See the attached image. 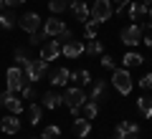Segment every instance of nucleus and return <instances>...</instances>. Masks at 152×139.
<instances>
[{"mask_svg":"<svg viewBox=\"0 0 152 139\" xmlns=\"http://www.w3.org/2000/svg\"><path fill=\"white\" fill-rule=\"evenodd\" d=\"M46 38H48V36H46L43 31H36V33H31V41H28V43H31V46H43Z\"/></svg>","mask_w":152,"mask_h":139,"instance_id":"2f4dec72","label":"nucleus"},{"mask_svg":"<svg viewBox=\"0 0 152 139\" xmlns=\"http://www.w3.org/2000/svg\"><path fill=\"white\" fill-rule=\"evenodd\" d=\"M145 15H147V5H145V3H132V5H129V18H132V20H145Z\"/></svg>","mask_w":152,"mask_h":139,"instance_id":"6ab92c4d","label":"nucleus"},{"mask_svg":"<svg viewBox=\"0 0 152 139\" xmlns=\"http://www.w3.org/2000/svg\"><path fill=\"white\" fill-rule=\"evenodd\" d=\"M102 66H104V68H109V71L117 68V66H114V58H112V56H107V53H102Z\"/></svg>","mask_w":152,"mask_h":139,"instance_id":"f704fd0d","label":"nucleus"},{"mask_svg":"<svg viewBox=\"0 0 152 139\" xmlns=\"http://www.w3.org/2000/svg\"><path fill=\"white\" fill-rule=\"evenodd\" d=\"M86 53L89 56H102L104 53V43L102 41H89L86 43Z\"/></svg>","mask_w":152,"mask_h":139,"instance_id":"a878e982","label":"nucleus"},{"mask_svg":"<svg viewBox=\"0 0 152 139\" xmlns=\"http://www.w3.org/2000/svg\"><path fill=\"white\" fill-rule=\"evenodd\" d=\"M99 114V106H96V101H84L81 106H79V111L74 114V116H84V119H89L91 122L94 116Z\"/></svg>","mask_w":152,"mask_h":139,"instance_id":"2eb2a0df","label":"nucleus"},{"mask_svg":"<svg viewBox=\"0 0 152 139\" xmlns=\"http://www.w3.org/2000/svg\"><path fill=\"white\" fill-rule=\"evenodd\" d=\"M0 104H3V106H5L10 114H20V111H23L20 96H18V94H13V91H8V89L0 94Z\"/></svg>","mask_w":152,"mask_h":139,"instance_id":"0eeeda50","label":"nucleus"},{"mask_svg":"<svg viewBox=\"0 0 152 139\" xmlns=\"http://www.w3.org/2000/svg\"><path fill=\"white\" fill-rule=\"evenodd\" d=\"M112 15H114L112 0H94V5H91V20H96V23H107Z\"/></svg>","mask_w":152,"mask_h":139,"instance_id":"20e7f679","label":"nucleus"},{"mask_svg":"<svg viewBox=\"0 0 152 139\" xmlns=\"http://www.w3.org/2000/svg\"><path fill=\"white\" fill-rule=\"evenodd\" d=\"M13 56H15V66H26L28 61H31V58H28V51H26V48H15V53H13Z\"/></svg>","mask_w":152,"mask_h":139,"instance_id":"c756f323","label":"nucleus"},{"mask_svg":"<svg viewBox=\"0 0 152 139\" xmlns=\"http://www.w3.org/2000/svg\"><path fill=\"white\" fill-rule=\"evenodd\" d=\"M89 132H91V122L84 119V116H76V122H74V134L84 139V137H89Z\"/></svg>","mask_w":152,"mask_h":139,"instance_id":"a211bd4d","label":"nucleus"},{"mask_svg":"<svg viewBox=\"0 0 152 139\" xmlns=\"http://www.w3.org/2000/svg\"><path fill=\"white\" fill-rule=\"evenodd\" d=\"M0 28H3V31L15 28V18H13L10 13H3V10H0Z\"/></svg>","mask_w":152,"mask_h":139,"instance_id":"bb28decb","label":"nucleus"},{"mask_svg":"<svg viewBox=\"0 0 152 139\" xmlns=\"http://www.w3.org/2000/svg\"><path fill=\"white\" fill-rule=\"evenodd\" d=\"M69 5H71V0H48V10L53 13V15L64 13V10H66Z\"/></svg>","mask_w":152,"mask_h":139,"instance_id":"b1692460","label":"nucleus"},{"mask_svg":"<svg viewBox=\"0 0 152 139\" xmlns=\"http://www.w3.org/2000/svg\"><path fill=\"white\" fill-rule=\"evenodd\" d=\"M61 31H66V23L61 20L58 15H51L48 20L43 23V33H46V36H48V38H56V36H58Z\"/></svg>","mask_w":152,"mask_h":139,"instance_id":"9b49d317","label":"nucleus"},{"mask_svg":"<svg viewBox=\"0 0 152 139\" xmlns=\"http://www.w3.org/2000/svg\"><path fill=\"white\" fill-rule=\"evenodd\" d=\"M61 53H64L66 58H79L81 53H86V43H84V41H74V38H71L69 43L61 46Z\"/></svg>","mask_w":152,"mask_h":139,"instance_id":"1a4fd4ad","label":"nucleus"},{"mask_svg":"<svg viewBox=\"0 0 152 139\" xmlns=\"http://www.w3.org/2000/svg\"><path fill=\"white\" fill-rule=\"evenodd\" d=\"M71 13H74V18L79 23H86L89 20V15H91V10H89L86 8V3H84V0H71Z\"/></svg>","mask_w":152,"mask_h":139,"instance_id":"f8f14e48","label":"nucleus"},{"mask_svg":"<svg viewBox=\"0 0 152 139\" xmlns=\"http://www.w3.org/2000/svg\"><path fill=\"white\" fill-rule=\"evenodd\" d=\"M119 38H122V43H124V46H140V43H142V38H145V31H142V28L137 25V23H132V25L122 28Z\"/></svg>","mask_w":152,"mask_h":139,"instance_id":"423d86ee","label":"nucleus"},{"mask_svg":"<svg viewBox=\"0 0 152 139\" xmlns=\"http://www.w3.org/2000/svg\"><path fill=\"white\" fill-rule=\"evenodd\" d=\"M96 28H99L96 20H86L84 23V38H86V41H94V38H96Z\"/></svg>","mask_w":152,"mask_h":139,"instance_id":"393cba45","label":"nucleus"},{"mask_svg":"<svg viewBox=\"0 0 152 139\" xmlns=\"http://www.w3.org/2000/svg\"><path fill=\"white\" fill-rule=\"evenodd\" d=\"M26 84H28V81H26L23 68H20V66H10L8 74H5V86H8V91L18 94V91H23V86H26Z\"/></svg>","mask_w":152,"mask_h":139,"instance_id":"f03ea898","label":"nucleus"},{"mask_svg":"<svg viewBox=\"0 0 152 139\" xmlns=\"http://www.w3.org/2000/svg\"><path fill=\"white\" fill-rule=\"evenodd\" d=\"M127 3H129V0H117V5H127Z\"/></svg>","mask_w":152,"mask_h":139,"instance_id":"4c0bfd02","label":"nucleus"},{"mask_svg":"<svg viewBox=\"0 0 152 139\" xmlns=\"http://www.w3.org/2000/svg\"><path fill=\"white\" fill-rule=\"evenodd\" d=\"M18 25H20L26 33H36V31L43 28V18L38 15V13H26V15L18 20Z\"/></svg>","mask_w":152,"mask_h":139,"instance_id":"6e6552de","label":"nucleus"},{"mask_svg":"<svg viewBox=\"0 0 152 139\" xmlns=\"http://www.w3.org/2000/svg\"><path fill=\"white\" fill-rule=\"evenodd\" d=\"M36 96H38L36 84H26V86H23V99H26V101H33Z\"/></svg>","mask_w":152,"mask_h":139,"instance_id":"7c9ffc66","label":"nucleus"},{"mask_svg":"<svg viewBox=\"0 0 152 139\" xmlns=\"http://www.w3.org/2000/svg\"><path fill=\"white\" fill-rule=\"evenodd\" d=\"M23 74H26V81H28V84H38V81L48 74V61H43V58L28 61V63L23 66Z\"/></svg>","mask_w":152,"mask_h":139,"instance_id":"f257e3e1","label":"nucleus"},{"mask_svg":"<svg viewBox=\"0 0 152 139\" xmlns=\"http://www.w3.org/2000/svg\"><path fill=\"white\" fill-rule=\"evenodd\" d=\"M69 81H71V71L64 68V66H61V68H56L53 74H51V84H53V86H66Z\"/></svg>","mask_w":152,"mask_h":139,"instance_id":"f3484780","label":"nucleus"},{"mask_svg":"<svg viewBox=\"0 0 152 139\" xmlns=\"http://www.w3.org/2000/svg\"><path fill=\"white\" fill-rule=\"evenodd\" d=\"M147 13H150V20H152V5H150V8H147Z\"/></svg>","mask_w":152,"mask_h":139,"instance_id":"ea45409f","label":"nucleus"},{"mask_svg":"<svg viewBox=\"0 0 152 139\" xmlns=\"http://www.w3.org/2000/svg\"><path fill=\"white\" fill-rule=\"evenodd\" d=\"M58 56H61V43L56 38H51V41H46L41 46V58L43 61H56Z\"/></svg>","mask_w":152,"mask_h":139,"instance_id":"9d476101","label":"nucleus"},{"mask_svg":"<svg viewBox=\"0 0 152 139\" xmlns=\"http://www.w3.org/2000/svg\"><path fill=\"white\" fill-rule=\"evenodd\" d=\"M71 81H76L79 86H86V84H91V74H89L86 68H81V71H74V74H71Z\"/></svg>","mask_w":152,"mask_h":139,"instance_id":"5701e85b","label":"nucleus"},{"mask_svg":"<svg viewBox=\"0 0 152 139\" xmlns=\"http://www.w3.org/2000/svg\"><path fill=\"white\" fill-rule=\"evenodd\" d=\"M107 96V81L96 79L94 81V89H91V101H99V99Z\"/></svg>","mask_w":152,"mask_h":139,"instance_id":"aec40b11","label":"nucleus"},{"mask_svg":"<svg viewBox=\"0 0 152 139\" xmlns=\"http://www.w3.org/2000/svg\"><path fill=\"white\" fill-rule=\"evenodd\" d=\"M71 38H74V33H71V28H66V31H61L58 36H56V41H58L61 46H64V43H69Z\"/></svg>","mask_w":152,"mask_h":139,"instance_id":"473e14b6","label":"nucleus"},{"mask_svg":"<svg viewBox=\"0 0 152 139\" xmlns=\"http://www.w3.org/2000/svg\"><path fill=\"white\" fill-rule=\"evenodd\" d=\"M41 99H43L41 104H43L46 109H58L61 104H64V96H61V94H56V91H46Z\"/></svg>","mask_w":152,"mask_h":139,"instance_id":"dca6fc26","label":"nucleus"},{"mask_svg":"<svg viewBox=\"0 0 152 139\" xmlns=\"http://www.w3.org/2000/svg\"><path fill=\"white\" fill-rule=\"evenodd\" d=\"M137 132H140V127H137L134 122H119L117 129H114V137L117 139H127V137H134Z\"/></svg>","mask_w":152,"mask_h":139,"instance_id":"4468645a","label":"nucleus"},{"mask_svg":"<svg viewBox=\"0 0 152 139\" xmlns=\"http://www.w3.org/2000/svg\"><path fill=\"white\" fill-rule=\"evenodd\" d=\"M122 61H124V66H127V68H134V66H142V63H145V58H142L140 53H134V51L124 53V58H122Z\"/></svg>","mask_w":152,"mask_h":139,"instance_id":"4be33fe9","label":"nucleus"},{"mask_svg":"<svg viewBox=\"0 0 152 139\" xmlns=\"http://www.w3.org/2000/svg\"><path fill=\"white\" fill-rule=\"evenodd\" d=\"M28 119H31V124H33V127H36V124L41 122V106H38L36 101H33L31 106H28Z\"/></svg>","mask_w":152,"mask_h":139,"instance_id":"cd10ccee","label":"nucleus"},{"mask_svg":"<svg viewBox=\"0 0 152 139\" xmlns=\"http://www.w3.org/2000/svg\"><path fill=\"white\" fill-rule=\"evenodd\" d=\"M140 86H142L145 91H152V74H145V76H142V79H140Z\"/></svg>","mask_w":152,"mask_h":139,"instance_id":"72a5a7b5","label":"nucleus"},{"mask_svg":"<svg viewBox=\"0 0 152 139\" xmlns=\"http://www.w3.org/2000/svg\"><path fill=\"white\" fill-rule=\"evenodd\" d=\"M61 137V127L58 124H51V127L43 129V139H58Z\"/></svg>","mask_w":152,"mask_h":139,"instance_id":"c85d7f7f","label":"nucleus"},{"mask_svg":"<svg viewBox=\"0 0 152 139\" xmlns=\"http://www.w3.org/2000/svg\"><path fill=\"white\" fill-rule=\"evenodd\" d=\"M142 3H145V5H147V8H150V5H152V0H142Z\"/></svg>","mask_w":152,"mask_h":139,"instance_id":"58836bf2","label":"nucleus"},{"mask_svg":"<svg viewBox=\"0 0 152 139\" xmlns=\"http://www.w3.org/2000/svg\"><path fill=\"white\" fill-rule=\"evenodd\" d=\"M137 109L142 111V116H152V96H140L137 99Z\"/></svg>","mask_w":152,"mask_h":139,"instance_id":"412c9836","label":"nucleus"},{"mask_svg":"<svg viewBox=\"0 0 152 139\" xmlns=\"http://www.w3.org/2000/svg\"><path fill=\"white\" fill-rule=\"evenodd\" d=\"M112 86L119 91L122 96H127V94L132 91V76H129V71H127V68H114L112 71Z\"/></svg>","mask_w":152,"mask_h":139,"instance_id":"7ed1b4c3","label":"nucleus"},{"mask_svg":"<svg viewBox=\"0 0 152 139\" xmlns=\"http://www.w3.org/2000/svg\"><path fill=\"white\" fill-rule=\"evenodd\" d=\"M142 43H145V46H150V48H152V33H147V36L142 38Z\"/></svg>","mask_w":152,"mask_h":139,"instance_id":"e433bc0d","label":"nucleus"},{"mask_svg":"<svg viewBox=\"0 0 152 139\" xmlns=\"http://www.w3.org/2000/svg\"><path fill=\"white\" fill-rule=\"evenodd\" d=\"M86 101V94H84V89L81 86H74V89H66V94H64V104L71 109V114H76L79 111V106Z\"/></svg>","mask_w":152,"mask_h":139,"instance_id":"39448f33","label":"nucleus"},{"mask_svg":"<svg viewBox=\"0 0 152 139\" xmlns=\"http://www.w3.org/2000/svg\"><path fill=\"white\" fill-rule=\"evenodd\" d=\"M33 139H36V137H33ZM41 139H43V137H41Z\"/></svg>","mask_w":152,"mask_h":139,"instance_id":"37998d69","label":"nucleus"},{"mask_svg":"<svg viewBox=\"0 0 152 139\" xmlns=\"http://www.w3.org/2000/svg\"><path fill=\"white\" fill-rule=\"evenodd\" d=\"M127 139H137V134H134V137H127Z\"/></svg>","mask_w":152,"mask_h":139,"instance_id":"79ce46f5","label":"nucleus"},{"mask_svg":"<svg viewBox=\"0 0 152 139\" xmlns=\"http://www.w3.org/2000/svg\"><path fill=\"white\" fill-rule=\"evenodd\" d=\"M0 129L5 134H18L20 132V119H18V114H8V116L0 119Z\"/></svg>","mask_w":152,"mask_h":139,"instance_id":"ddd939ff","label":"nucleus"},{"mask_svg":"<svg viewBox=\"0 0 152 139\" xmlns=\"http://www.w3.org/2000/svg\"><path fill=\"white\" fill-rule=\"evenodd\" d=\"M3 8H5V0H0V10H3Z\"/></svg>","mask_w":152,"mask_h":139,"instance_id":"a19ab883","label":"nucleus"},{"mask_svg":"<svg viewBox=\"0 0 152 139\" xmlns=\"http://www.w3.org/2000/svg\"><path fill=\"white\" fill-rule=\"evenodd\" d=\"M23 3H26V0H5V5H8V8H15V5H23Z\"/></svg>","mask_w":152,"mask_h":139,"instance_id":"c9c22d12","label":"nucleus"},{"mask_svg":"<svg viewBox=\"0 0 152 139\" xmlns=\"http://www.w3.org/2000/svg\"><path fill=\"white\" fill-rule=\"evenodd\" d=\"M114 139H117V137H114Z\"/></svg>","mask_w":152,"mask_h":139,"instance_id":"c03bdc74","label":"nucleus"}]
</instances>
